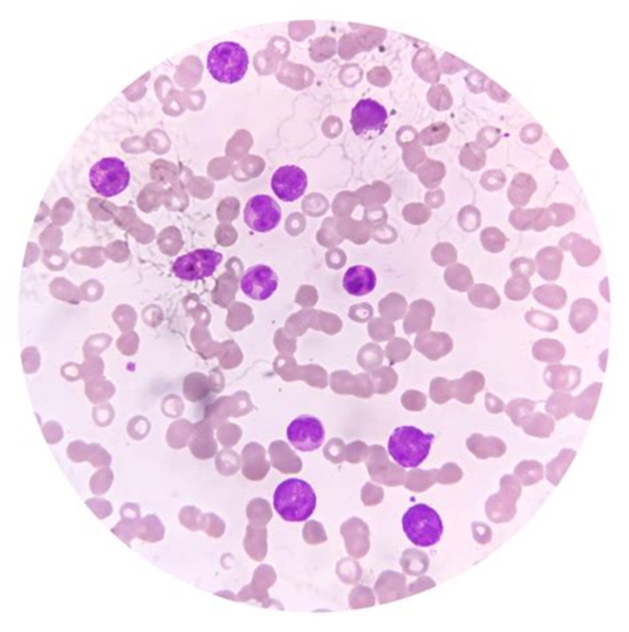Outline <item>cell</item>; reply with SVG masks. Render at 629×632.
<instances>
[{"label":"cell","mask_w":629,"mask_h":632,"mask_svg":"<svg viewBox=\"0 0 629 632\" xmlns=\"http://www.w3.org/2000/svg\"><path fill=\"white\" fill-rule=\"evenodd\" d=\"M403 529L412 544L421 547L435 545L444 533V523L434 509L419 504L403 517Z\"/></svg>","instance_id":"4"},{"label":"cell","mask_w":629,"mask_h":632,"mask_svg":"<svg viewBox=\"0 0 629 632\" xmlns=\"http://www.w3.org/2000/svg\"><path fill=\"white\" fill-rule=\"evenodd\" d=\"M547 210L551 217V226L555 227L564 226L575 218V209L568 203H553Z\"/></svg>","instance_id":"40"},{"label":"cell","mask_w":629,"mask_h":632,"mask_svg":"<svg viewBox=\"0 0 629 632\" xmlns=\"http://www.w3.org/2000/svg\"><path fill=\"white\" fill-rule=\"evenodd\" d=\"M405 577L397 572H383L376 583V593L379 595L380 603H388L405 596Z\"/></svg>","instance_id":"21"},{"label":"cell","mask_w":629,"mask_h":632,"mask_svg":"<svg viewBox=\"0 0 629 632\" xmlns=\"http://www.w3.org/2000/svg\"><path fill=\"white\" fill-rule=\"evenodd\" d=\"M485 407L487 409V412H490V413H493V415H499V413H502V412L505 410V408H506V405L503 404V401H502L499 397L493 395V394H486Z\"/></svg>","instance_id":"58"},{"label":"cell","mask_w":629,"mask_h":632,"mask_svg":"<svg viewBox=\"0 0 629 632\" xmlns=\"http://www.w3.org/2000/svg\"><path fill=\"white\" fill-rule=\"evenodd\" d=\"M508 238L498 227H486L481 233V243L483 248L489 253L498 254L506 248Z\"/></svg>","instance_id":"35"},{"label":"cell","mask_w":629,"mask_h":632,"mask_svg":"<svg viewBox=\"0 0 629 632\" xmlns=\"http://www.w3.org/2000/svg\"><path fill=\"white\" fill-rule=\"evenodd\" d=\"M473 535L480 544L486 545V544H489L492 541V535L493 534H492V530H490V527L487 525L473 523Z\"/></svg>","instance_id":"56"},{"label":"cell","mask_w":629,"mask_h":632,"mask_svg":"<svg viewBox=\"0 0 629 632\" xmlns=\"http://www.w3.org/2000/svg\"><path fill=\"white\" fill-rule=\"evenodd\" d=\"M403 401H404V405L407 407V409H413V410H419V409L424 408L425 407V397L424 395H421L419 392H407L403 397Z\"/></svg>","instance_id":"54"},{"label":"cell","mask_w":629,"mask_h":632,"mask_svg":"<svg viewBox=\"0 0 629 632\" xmlns=\"http://www.w3.org/2000/svg\"><path fill=\"white\" fill-rule=\"evenodd\" d=\"M514 477L525 486L541 483L544 477L543 465L534 459H525L519 462V465L514 469Z\"/></svg>","instance_id":"32"},{"label":"cell","mask_w":629,"mask_h":632,"mask_svg":"<svg viewBox=\"0 0 629 632\" xmlns=\"http://www.w3.org/2000/svg\"><path fill=\"white\" fill-rule=\"evenodd\" d=\"M447 281L452 287H456V290L465 291L470 285H473V276L470 274L468 267L456 266L454 269L447 271Z\"/></svg>","instance_id":"41"},{"label":"cell","mask_w":629,"mask_h":632,"mask_svg":"<svg viewBox=\"0 0 629 632\" xmlns=\"http://www.w3.org/2000/svg\"><path fill=\"white\" fill-rule=\"evenodd\" d=\"M341 534L346 538L348 553L353 557H364L370 550V529L358 518L346 522L341 526Z\"/></svg>","instance_id":"17"},{"label":"cell","mask_w":629,"mask_h":632,"mask_svg":"<svg viewBox=\"0 0 629 632\" xmlns=\"http://www.w3.org/2000/svg\"><path fill=\"white\" fill-rule=\"evenodd\" d=\"M559 248L560 251H571L572 257L578 262L580 267L593 266L602 255V250L599 246L593 245L591 241L583 238L576 233H571L562 238V241L559 242Z\"/></svg>","instance_id":"13"},{"label":"cell","mask_w":629,"mask_h":632,"mask_svg":"<svg viewBox=\"0 0 629 632\" xmlns=\"http://www.w3.org/2000/svg\"><path fill=\"white\" fill-rule=\"evenodd\" d=\"M246 48L235 41H222L214 46L208 55V69L214 80L223 84L241 81L248 69Z\"/></svg>","instance_id":"3"},{"label":"cell","mask_w":629,"mask_h":632,"mask_svg":"<svg viewBox=\"0 0 629 632\" xmlns=\"http://www.w3.org/2000/svg\"><path fill=\"white\" fill-rule=\"evenodd\" d=\"M453 385L456 386L454 395L456 398L461 403L471 404V403H474V398L477 396V394H480L485 388L486 379L481 372L471 371L468 372L462 379L456 380Z\"/></svg>","instance_id":"25"},{"label":"cell","mask_w":629,"mask_h":632,"mask_svg":"<svg viewBox=\"0 0 629 632\" xmlns=\"http://www.w3.org/2000/svg\"><path fill=\"white\" fill-rule=\"evenodd\" d=\"M92 189L102 197L111 199L121 194L130 182L128 165L117 157H105L89 170Z\"/></svg>","instance_id":"5"},{"label":"cell","mask_w":629,"mask_h":632,"mask_svg":"<svg viewBox=\"0 0 629 632\" xmlns=\"http://www.w3.org/2000/svg\"><path fill=\"white\" fill-rule=\"evenodd\" d=\"M576 457V452L574 449H563L560 450L559 456L553 459L548 465H547V473L546 477L550 483L557 486L562 478L564 477V474L567 473L569 465L572 464V461Z\"/></svg>","instance_id":"29"},{"label":"cell","mask_w":629,"mask_h":632,"mask_svg":"<svg viewBox=\"0 0 629 632\" xmlns=\"http://www.w3.org/2000/svg\"><path fill=\"white\" fill-rule=\"evenodd\" d=\"M434 586V582H433L431 578H421L419 581H416V582L413 583L412 586H410V589H409V594H416V593H419V591H422V590H426V589H429V587H433Z\"/></svg>","instance_id":"60"},{"label":"cell","mask_w":629,"mask_h":632,"mask_svg":"<svg viewBox=\"0 0 629 632\" xmlns=\"http://www.w3.org/2000/svg\"><path fill=\"white\" fill-rule=\"evenodd\" d=\"M437 474V480L441 483H456L462 478V471L456 464H446L442 471Z\"/></svg>","instance_id":"49"},{"label":"cell","mask_w":629,"mask_h":632,"mask_svg":"<svg viewBox=\"0 0 629 632\" xmlns=\"http://www.w3.org/2000/svg\"><path fill=\"white\" fill-rule=\"evenodd\" d=\"M403 569L410 575H419L428 570L429 567V558L425 553L407 550L401 559Z\"/></svg>","instance_id":"36"},{"label":"cell","mask_w":629,"mask_h":632,"mask_svg":"<svg viewBox=\"0 0 629 632\" xmlns=\"http://www.w3.org/2000/svg\"><path fill=\"white\" fill-rule=\"evenodd\" d=\"M531 293V283L527 278L514 276L510 278L505 285V294L510 300L519 302L526 299Z\"/></svg>","instance_id":"38"},{"label":"cell","mask_w":629,"mask_h":632,"mask_svg":"<svg viewBox=\"0 0 629 632\" xmlns=\"http://www.w3.org/2000/svg\"><path fill=\"white\" fill-rule=\"evenodd\" d=\"M470 302L480 309L496 310L501 306V297L496 290L489 285H475L469 293Z\"/></svg>","instance_id":"30"},{"label":"cell","mask_w":629,"mask_h":632,"mask_svg":"<svg viewBox=\"0 0 629 632\" xmlns=\"http://www.w3.org/2000/svg\"><path fill=\"white\" fill-rule=\"evenodd\" d=\"M534 299L551 310H560L567 302V293L557 285H543L536 287L532 293Z\"/></svg>","instance_id":"27"},{"label":"cell","mask_w":629,"mask_h":632,"mask_svg":"<svg viewBox=\"0 0 629 632\" xmlns=\"http://www.w3.org/2000/svg\"><path fill=\"white\" fill-rule=\"evenodd\" d=\"M273 508L284 520L303 522L315 511L316 493L303 480H285L278 485L273 493Z\"/></svg>","instance_id":"1"},{"label":"cell","mask_w":629,"mask_h":632,"mask_svg":"<svg viewBox=\"0 0 629 632\" xmlns=\"http://www.w3.org/2000/svg\"><path fill=\"white\" fill-rule=\"evenodd\" d=\"M279 279L270 266L255 264L243 274L241 288L252 300H267L278 290Z\"/></svg>","instance_id":"12"},{"label":"cell","mask_w":629,"mask_h":632,"mask_svg":"<svg viewBox=\"0 0 629 632\" xmlns=\"http://www.w3.org/2000/svg\"><path fill=\"white\" fill-rule=\"evenodd\" d=\"M363 349L361 355H360V361L364 367H368L370 364H377L381 361V352L380 349L374 346H367Z\"/></svg>","instance_id":"53"},{"label":"cell","mask_w":629,"mask_h":632,"mask_svg":"<svg viewBox=\"0 0 629 632\" xmlns=\"http://www.w3.org/2000/svg\"><path fill=\"white\" fill-rule=\"evenodd\" d=\"M574 409V397L569 392H557L555 391L548 400L546 401V410L554 416L556 420L566 419L572 413Z\"/></svg>","instance_id":"31"},{"label":"cell","mask_w":629,"mask_h":632,"mask_svg":"<svg viewBox=\"0 0 629 632\" xmlns=\"http://www.w3.org/2000/svg\"><path fill=\"white\" fill-rule=\"evenodd\" d=\"M550 163L555 168L556 170H566L568 168V162L564 160V157L559 149H555L553 152Z\"/></svg>","instance_id":"59"},{"label":"cell","mask_w":629,"mask_h":632,"mask_svg":"<svg viewBox=\"0 0 629 632\" xmlns=\"http://www.w3.org/2000/svg\"><path fill=\"white\" fill-rule=\"evenodd\" d=\"M307 185V173L297 165H284L272 174V191L284 202H295L304 196Z\"/></svg>","instance_id":"10"},{"label":"cell","mask_w":629,"mask_h":632,"mask_svg":"<svg viewBox=\"0 0 629 632\" xmlns=\"http://www.w3.org/2000/svg\"><path fill=\"white\" fill-rule=\"evenodd\" d=\"M468 83H469L470 89L474 93H481L487 87L489 77L486 74H480L478 71H473L468 76Z\"/></svg>","instance_id":"52"},{"label":"cell","mask_w":629,"mask_h":632,"mask_svg":"<svg viewBox=\"0 0 629 632\" xmlns=\"http://www.w3.org/2000/svg\"><path fill=\"white\" fill-rule=\"evenodd\" d=\"M543 129L539 124L526 125L522 128L520 130V140L527 144L532 145L535 142H538L542 138Z\"/></svg>","instance_id":"51"},{"label":"cell","mask_w":629,"mask_h":632,"mask_svg":"<svg viewBox=\"0 0 629 632\" xmlns=\"http://www.w3.org/2000/svg\"><path fill=\"white\" fill-rule=\"evenodd\" d=\"M324 426L313 416H299L287 428L288 441L302 452H313L324 443Z\"/></svg>","instance_id":"11"},{"label":"cell","mask_w":629,"mask_h":632,"mask_svg":"<svg viewBox=\"0 0 629 632\" xmlns=\"http://www.w3.org/2000/svg\"><path fill=\"white\" fill-rule=\"evenodd\" d=\"M470 452L480 459H499L506 453L505 441L498 437H483L482 434H473L468 438Z\"/></svg>","instance_id":"20"},{"label":"cell","mask_w":629,"mask_h":632,"mask_svg":"<svg viewBox=\"0 0 629 632\" xmlns=\"http://www.w3.org/2000/svg\"><path fill=\"white\" fill-rule=\"evenodd\" d=\"M602 383H593L588 388H586L579 396L574 397V409L572 413H575L579 419L583 420H593L595 410L597 407V401L602 394Z\"/></svg>","instance_id":"24"},{"label":"cell","mask_w":629,"mask_h":632,"mask_svg":"<svg viewBox=\"0 0 629 632\" xmlns=\"http://www.w3.org/2000/svg\"><path fill=\"white\" fill-rule=\"evenodd\" d=\"M485 90L489 93L490 99L495 100L498 102H506L507 100L510 99V93L505 90L503 88L499 87L496 83L492 81V80H489L487 87H486Z\"/></svg>","instance_id":"55"},{"label":"cell","mask_w":629,"mask_h":632,"mask_svg":"<svg viewBox=\"0 0 629 632\" xmlns=\"http://www.w3.org/2000/svg\"><path fill=\"white\" fill-rule=\"evenodd\" d=\"M543 377L551 389L557 392H571L576 389L581 382V370L575 365L553 364L546 368Z\"/></svg>","instance_id":"14"},{"label":"cell","mask_w":629,"mask_h":632,"mask_svg":"<svg viewBox=\"0 0 629 632\" xmlns=\"http://www.w3.org/2000/svg\"><path fill=\"white\" fill-rule=\"evenodd\" d=\"M223 255L209 248H198L174 262L173 273L177 278L196 282L210 278L222 262Z\"/></svg>","instance_id":"6"},{"label":"cell","mask_w":629,"mask_h":632,"mask_svg":"<svg viewBox=\"0 0 629 632\" xmlns=\"http://www.w3.org/2000/svg\"><path fill=\"white\" fill-rule=\"evenodd\" d=\"M526 322L531 327L538 328L544 332H554L559 327V322L554 315L546 314L543 311L531 310L526 314Z\"/></svg>","instance_id":"37"},{"label":"cell","mask_w":629,"mask_h":632,"mask_svg":"<svg viewBox=\"0 0 629 632\" xmlns=\"http://www.w3.org/2000/svg\"><path fill=\"white\" fill-rule=\"evenodd\" d=\"M532 356L538 361L559 364L566 356V348L555 339H541L532 346Z\"/></svg>","instance_id":"26"},{"label":"cell","mask_w":629,"mask_h":632,"mask_svg":"<svg viewBox=\"0 0 629 632\" xmlns=\"http://www.w3.org/2000/svg\"><path fill=\"white\" fill-rule=\"evenodd\" d=\"M523 432L532 437L547 438L555 429V422L548 415H544L542 412L531 413L530 416L520 425Z\"/></svg>","instance_id":"28"},{"label":"cell","mask_w":629,"mask_h":632,"mask_svg":"<svg viewBox=\"0 0 629 632\" xmlns=\"http://www.w3.org/2000/svg\"><path fill=\"white\" fill-rule=\"evenodd\" d=\"M361 496H363V502L365 505L373 506V505H377V504H380L383 501L384 490L380 486H374L372 483H367L364 486V489H363Z\"/></svg>","instance_id":"48"},{"label":"cell","mask_w":629,"mask_h":632,"mask_svg":"<svg viewBox=\"0 0 629 632\" xmlns=\"http://www.w3.org/2000/svg\"><path fill=\"white\" fill-rule=\"evenodd\" d=\"M449 383L445 379H435L431 386V395L438 404H444L450 398V392L447 389Z\"/></svg>","instance_id":"50"},{"label":"cell","mask_w":629,"mask_h":632,"mask_svg":"<svg viewBox=\"0 0 629 632\" xmlns=\"http://www.w3.org/2000/svg\"><path fill=\"white\" fill-rule=\"evenodd\" d=\"M508 221L514 229L519 231H544L551 226V217L550 213L544 208L538 209H514L510 213Z\"/></svg>","instance_id":"15"},{"label":"cell","mask_w":629,"mask_h":632,"mask_svg":"<svg viewBox=\"0 0 629 632\" xmlns=\"http://www.w3.org/2000/svg\"><path fill=\"white\" fill-rule=\"evenodd\" d=\"M459 223L466 231H474L481 226V213L474 206H466L459 214Z\"/></svg>","instance_id":"43"},{"label":"cell","mask_w":629,"mask_h":632,"mask_svg":"<svg viewBox=\"0 0 629 632\" xmlns=\"http://www.w3.org/2000/svg\"><path fill=\"white\" fill-rule=\"evenodd\" d=\"M373 605H374V596L368 587L360 586L352 591V594H351L352 608L367 607V606H373Z\"/></svg>","instance_id":"45"},{"label":"cell","mask_w":629,"mask_h":632,"mask_svg":"<svg viewBox=\"0 0 629 632\" xmlns=\"http://www.w3.org/2000/svg\"><path fill=\"white\" fill-rule=\"evenodd\" d=\"M511 273L514 276H523V278H531L535 273V262L529 258H515L510 264Z\"/></svg>","instance_id":"46"},{"label":"cell","mask_w":629,"mask_h":632,"mask_svg":"<svg viewBox=\"0 0 629 632\" xmlns=\"http://www.w3.org/2000/svg\"><path fill=\"white\" fill-rule=\"evenodd\" d=\"M365 450V446L363 445V443H353L351 445V455H349V461L352 462H358L363 459V452Z\"/></svg>","instance_id":"61"},{"label":"cell","mask_w":629,"mask_h":632,"mask_svg":"<svg viewBox=\"0 0 629 632\" xmlns=\"http://www.w3.org/2000/svg\"><path fill=\"white\" fill-rule=\"evenodd\" d=\"M486 150L478 144L469 142L461 153V163L473 172H478L486 163Z\"/></svg>","instance_id":"34"},{"label":"cell","mask_w":629,"mask_h":632,"mask_svg":"<svg viewBox=\"0 0 629 632\" xmlns=\"http://www.w3.org/2000/svg\"><path fill=\"white\" fill-rule=\"evenodd\" d=\"M416 346L419 352L425 354L429 359L437 360L452 351L453 342L449 335L429 334L419 336Z\"/></svg>","instance_id":"23"},{"label":"cell","mask_w":629,"mask_h":632,"mask_svg":"<svg viewBox=\"0 0 629 632\" xmlns=\"http://www.w3.org/2000/svg\"><path fill=\"white\" fill-rule=\"evenodd\" d=\"M599 315L597 306L595 302L581 297L572 303L571 312H569V324L574 328L575 332L584 334L588 331V328L596 322Z\"/></svg>","instance_id":"18"},{"label":"cell","mask_w":629,"mask_h":632,"mask_svg":"<svg viewBox=\"0 0 629 632\" xmlns=\"http://www.w3.org/2000/svg\"><path fill=\"white\" fill-rule=\"evenodd\" d=\"M563 260H564V255L559 248L548 246V248H542L536 254L535 269H538V273L544 281L553 282L560 276Z\"/></svg>","instance_id":"19"},{"label":"cell","mask_w":629,"mask_h":632,"mask_svg":"<svg viewBox=\"0 0 629 632\" xmlns=\"http://www.w3.org/2000/svg\"><path fill=\"white\" fill-rule=\"evenodd\" d=\"M282 220L279 203L266 194L251 197L245 208V222L257 233H269L278 227Z\"/></svg>","instance_id":"8"},{"label":"cell","mask_w":629,"mask_h":632,"mask_svg":"<svg viewBox=\"0 0 629 632\" xmlns=\"http://www.w3.org/2000/svg\"><path fill=\"white\" fill-rule=\"evenodd\" d=\"M407 488L413 492H424L435 483L437 471H414L407 474Z\"/></svg>","instance_id":"39"},{"label":"cell","mask_w":629,"mask_h":632,"mask_svg":"<svg viewBox=\"0 0 629 632\" xmlns=\"http://www.w3.org/2000/svg\"><path fill=\"white\" fill-rule=\"evenodd\" d=\"M481 185L489 191H496L506 185V174L499 169L489 170L482 175Z\"/></svg>","instance_id":"42"},{"label":"cell","mask_w":629,"mask_h":632,"mask_svg":"<svg viewBox=\"0 0 629 632\" xmlns=\"http://www.w3.org/2000/svg\"><path fill=\"white\" fill-rule=\"evenodd\" d=\"M377 283L374 271L368 266H353L348 269L343 278V287L352 297H364L370 294Z\"/></svg>","instance_id":"16"},{"label":"cell","mask_w":629,"mask_h":632,"mask_svg":"<svg viewBox=\"0 0 629 632\" xmlns=\"http://www.w3.org/2000/svg\"><path fill=\"white\" fill-rule=\"evenodd\" d=\"M433 440L416 426H400L389 437L388 452L401 468H417L429 456Z\"/></svg>","instance_id":"2"},{"label":"cell","mask_w":629,"mask_h":632,"mask_svg":"<svg viewBox=\"0 0 629 632\" xmlns=\"http://www.w3.org/2000/svg\"><path fill=\"white\" fill-rule=\"evenodd\" d=\"M501 137H502V133L498 128L485 126L478 133L477 141H478V145L486 150V149L494 148L501 141Z\"/></svg>","instance_id":"44"},{"label":"cell","mask_w":629,"mask_h":632,"mask_svg":"<svg viewBox=\"0 0 629 632\" xmlns=\"http://www.w3.org/2000/svg\"><path fill=\"white\" fill-rule=\"evenodd\" d=\"M608 278H605L604 281H603V285H600V291H602V294H603V297H605V300L607 302H609L611 299H609V293H608Z\"/></svg>","instance_id":"62"},{"label":"cell","mask_w":629,"mask_h":632,"mask_svg":"<svg viewBox=\"0 0 629 632\" xmlns=\"http://www.w3.org/2000/svg\"><path fill=\"white\" fill-rule=\"evenodd\" d=\"M522 495V483L514 476L501 478L499 492L486 501V514L494 523L510 522L517 514V501Z\"/></svg>","instance_id":"7"},{"label":"cell","mask_w":629,"mask_h":632,"mask_svg":"<svg viewBox=\"0 0 629 632\" xmlns=\"http://www.w3.org/2000/svg\"><path fill=\"white\" fill-rule=\"evenodd\" d=\"M536 191V182L531 174L518 173L507 189V197L513 206L523 208L530 202L532 194Z\"/></svg>","instance_id":"22"},{"label":"cell","mask_w":629,"mask_h":632,"mask_svg":"<svg viewBox=\"0 0 629 632\" xmlns=\"http://www.w3.org/2000/svg\"><path fill=\"white\" fill-rule=\"evenodd\" d=\"M388 112L381 104L370 99L358 101L352 111L351 125L358 136H380L386 129Z\"/></svg>","instance_id":"9"},{"label":"cell","mask_w":629,"mask_h":632,"mask_svg":"<svg viewBox=\"0 0 629 632\" xmlns=\"http://www.w3.org/2000/svg\"><path fill=\"white\" fill-rule=\"evenodd\" d=\"M409 354V346L405 342H395L391 347H388V356L393 361L404 360Z\"/></svg>","instance_id":"57"},{"label":"cell","mask_w":629,"mask_h":632,"mask_svg":"<svg viewBox=\"0 0 629 632\" xmlns=\"http://www.w3.org/2000/svg\"><path fill=\"white\" fill-rule=\"evenodd\" d=\"M536 404H538L536 401H532L529 398H515L507 404L505 410H506L507 416L511 419L513 424L515 426H520L534 412Z\"/></svg>","instance_id":"33"},{"label":"cell","mask_w":629,"mask_h":632,"mask_svg":"<svg viewBox=\"0 0 629 632\" xmlns=\"http://www.w3.org/2000/svg\"><path fill=\"white\" fill-rule=\"evenodd\" d=\"M447 135H449V128L446 126V124H435L428 128L422 133V137H424L425 144H437V142L445 141L447 138Z\"/></svg>","instance_id":"47"}]
</instances>
